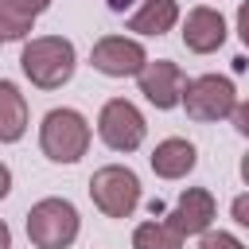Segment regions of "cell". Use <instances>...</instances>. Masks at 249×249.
<instances>
[{"instance_id": "6da1fadb", "label": "cell", "mask_w": 249, "mask_h": 249, "mask_svg": "<svg viewBox=\"0 0 249 249\" xmlns=\"http://www.w3.org/2000/svg\"><path fill=\"white\" fill-rule=\"evenodd\" d=\"M74 66H78V51L70 39L62 35H39L23 47L19 54V70L31 86L39 89H58L74 78Z\"/></svg>"}, {"instance_id": "7a4b0ae2", "label": "cell", "mask_w": 249, "mask_h": 249, "mask_svg": "<svg viewBox=\"0 0 249 249\" xmlns=\"http://www.w3.org/2000/svg\"><path fill=\"white\" fill-rule=\"evenodd\" d=\"M39 148L54 163H78L89 148V121L78 109H51L39 124Z\"/></svg>"}, {"instance_id": "3957f363", "label": "cell", "mask_w": 249, "mask_h": 249, "mask_svg": "<svg viewBox=\"0 0 249 249\" xmlns=\"http://www.w3.org/2000/svg\"><path fill=\"white\" fill-rule=\"evenodd\" d=\"M82 230V218L70 198H39L27 210V241L35 249H70Z\"/></svg>"}, {"instance_id": "277c9868", "label": "cell", "mask_w": 249, "mask_h": 249, "mask_svg": "<svg viewBox=\"0 0 249 249\" xmlns=\"http://www.w3.org/2000/svg\"><path fill=\"white\" fill-rule=\"evenodd\" d=\"M89 198L105 218H128L140 206V179L124 163H105L89 175Z\"/></svg>"}, {"instance_id": "5b68a950", "label": "cell", "mask_w": 249, "mask_h": 249, "mask_svg": "<svg viewBox=\"0 0 249 249\" xmlns=\"http://www.w3.org/2000/svg\"><path fill=\"white\" fill-rule=\"evenodd\" d=\"M183 109L191 121H222V117H233L237 109V89L230 78L222 74H202V78H191L187 82V93H183Z\"/></svg>"}, {"instance_id": "8992f818", "label": "cell", "mask_w": 249, "mask_h": 249, "mask_svg": "<svg viewBox=\"0 0 249 249\" xmlns=\"http://www.w3.org/2000/svg\"><path fill=\"white\" fill-rule=\"evenodd\" d=\"M144 132H148L144 113H140L132 101L113 97V101L101 105V113H97V136H101L113 152H136V148L144 144Z\"/></svg>"}, {"instance_id": "52a82bcc", "label": "cell", "mask_w": 249, "mask_h": 249, "mask_svg": "<svg viewBox=\"0 0 249 249\" xmlns=\"http://www.w3.org/2000/svg\"><path fill=\"white\" fill-rule=\"evenodd\" d=\"M89 62L97 74L105 78H140L144 66L152 62L148 51L140 47V39H124V35H105L93 43L89 51Z\"/></svg>"}, {"instance_id": "ba28073f", "label": "cell", "mask_w": 249, "mask_h": 249, "mask_svg": "<svg viewBox=\"0 0 249 249\" xmlns=\"http://www.w3.org/2000/svg\"><path fill=\"white\" fill-rule=\"evenodd\" d=\"M140 82V93L156 105V109H175L183 105V93H187V74L179 62H167V58H156L144 66V74L136 78Z\"/></svg>"}, {"instance_id": "9c48e42d", "label": "cell", "mask_w": 249, "mask_h": 249, "mask_svg": "<svg viewBox=\"0 0 249 249\" xmlns=\"http://www.w3.org/2000/svg\"><path fill=\"white\" fill-rule=\"evenodd\" d=\"M214 222V195L206 187H187L175 202V210L167 214V226L183 237H206Z\"/></svg>"}, {"instance_id": "30bf717a", "label": "cell", "mask_w": 249, "mask_h": 249, "mask_svg": "<svg viewBox=\"0 0 249 249\" xmlns=\"http://www.w3.org/2000/svg\"><path fill=\"white\" fill-rule=\"evenodd\" d=\"M226 43V19L222 12L214 8H191L187 19H183V47L195 51V54H214L218 47Z\"/></svg>"}, {"instance_id": "8fae6325", "label": "cell", "mask_w": 249, "mask_h": 249, "mask_svg": "<svg viewBox=\"0 0 249 249\" xmlns=\"http://www.w3.org/2000/svg\"><path fill=\"white\" fill-rule=\"evenodd\" d=\"M148 163H152V171H156L160 179H183V175L195 171L198 152H195L191 140H183V136H167V140H160V144L152 148Z\"/></svg>"}, {"instance_id": "7c38bea8", "label": "cell", "mask_w": 249, "mask_h": 249, "mask_svg": "<svg viewBox=\"0 0 249 249\" xmlns=\"http://www.w3.org/2000/svg\"><path fill=\"white\" fill-rule=\"evenodd\" d=\"M47 8H51V0H0V35L23 39Z\"/></svg>"}, {"instance_id": "4fadbf2b", "label": "cell", "mask_w": 249, "mask_h": 249, "mask_svg": "<svg viewBox=\"0 0 249 249\" xmlns=\"http://www.w3.org/2000/svg\"><path fill=\"white\" fill-rule=\"evenodd\" d=\"M27 132V101L16 89V82H0V140L16 144Z\"/></svg>"}, {"instance_id": "5bb4252c", "label": "cell", "mask_w": 249, "mask_h": 249, "mask_svg": "<svg viewBox=\"0 0 249 249\" xmlns=\"http://www.w3.org/2000/svg\"><path fill=\"white\" fill-rule=\"evenodd\" d=\"M179 23V4L175 0H144V8L128 19V31L136 35H167Z\"/></svg>"}, {"instance_id": "9a60e30c", "label": "cell", "mask_w": 249, "mask_h": 249, "mask_svg": "<svg viewBox=\"0 0 249 249\" xmlns=\"http://www.w3.org/2000/svg\"><path fill=\"white\" fill-rule=\"evenodd\" d=\"M132 249H183V233H175L167 222H140L132 233Z\"/></svg>"}, {"instance_id": "2e32d148", "label": "cell", "mask_w": 249, "mask_h": 249, "mask_svg": "<svg viewBox=\"0 0 249 249\" xmlns=\"http://www.w3.org/2000/svg\"><path fill=\"white\" fill-rule=\"evenodd\" d=\"M198 249H245V245H241L233 233H226V230H218V233L210 230V233L198 241Z\"/></svg>"}, {"instance_id": "e0dca14e", "label": "cell", "mask_w": 249, "mask_h": 249, "mask_svg": "<svg viewBox=\"0 0 249 249\" xmlns=\"http://www.w3.org/2000/svg\"><path fill=\"white\" fill-rule=\"evenodd\" d=\"M230 214H233V222H237V226H245V230H249V195H237V198L230 202Z\"/></svg>"}, {"instance_id": "ac0fdd59", "label": "cell", "mask_w": 249, "mask_h": 249, "mask_svg": "<svg viewBox=\"0 0 249 249\" xmlns=\"http://www.w3.org/2000/svg\"><path fill=\"white\" fill-rule=\"evenodd\" d=\"M233 128L249 140V101H237V109H233Z\"/></svg>"}, {"instance_id": "d6986e66", "label": "cell", "mask_w": 249, "mask_h": 249, "mask_svg": "<svg viewBox=\"0 0 249 249\" xmlns=\"http://www.w3.org/2000/svg\"><path fill=\"white\" fill-rule=\"evenodd\" d=\"M237 35H241V43H245V51H249V0L237 4Z\"/></svg>"}, {"instance_id": "ffe728a7", "label": "cell", "mask_w": 249, "mask_h": 249, "mask_svg": "<svg viewBox=\"0 0 249 249\" xmlns=\"http://www.w3.org/2000/svg\"><path fill=\"white\" fill-rule=\"evenodd\" d=\"M109 4V12H128L132 8V0H105Z\"/></svg>"}, {"instance_id": "44dd1931", "label": "cell", "mask_w": 249, "mask_h": 249, "mask_svg": "<svg viewBox=\"0 0 249 249\" xmlns=\"http://www.w3.org/2000/svg\"><path fill=\"white\" fill-rule=\"evenodd\" d=\"M241 179H245V187H249V152L241 156Z\"/></svg>"}]
</instances>
